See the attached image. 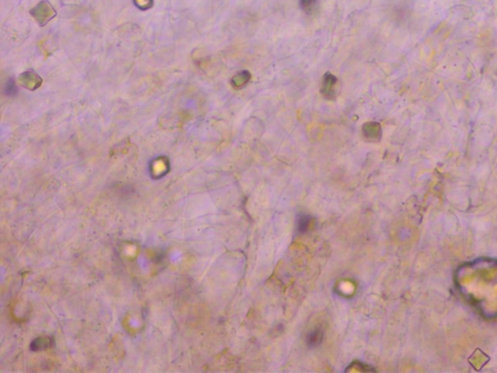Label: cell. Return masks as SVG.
I'll list each match as a JSON object with an SVG mask.
<instances>
[{"mask_svg": "<svg viewBox=\"0 0 497 373\" xmlns=\"http://www.w3.org/2000/svg\"><path fill=\"white\" fill-rule=\"evenodd\" d=\"M251 78H252V74L248 70H242L232 77L230 83L234 89L240 90L250 82Z\"/></svg>", "mask_w": 497, "mask_h": 373, "instance_id": "3", "label": "cell"}, {"mask_svg": "<svg viewBox=\"0 0 497 373\" xmlns=\"http://www.w3.org/2000/svg\"><path fill=\"white\" fill-rule=\"evenodd\" d=\"M310 221L311 219L308 217V216H303L299 219V226H298V229L300 232H306L310 226Z\"/></svg>", "mask_w": 497, "mask_h": 373, "instance_id": "6", "label": "cell"}, {"mask_svg": "<svg viewBox=\"0 0 497 373\" xmlns=\"http://www.w3.org/2000/svg\"><path fill=\"white\" fill-rule=\"evenodd\" d=\"M299 7L304 13L311 15L318 7V0H299Z\"/></svg>", "mask_w": 497, "mask_h": 373, "instance_id": "4", "label": "cell"}, {"mask_svg": "<svg viewBox=\"0 0 497 373\" xmlns=\"http://www.w3.org/2000/svg\"><path fill=\"white\" fill-rule=\"evenodd\" d=\"M320 340H321V334L319 333V331L313 332L312 334L309 335V337H308V343L310 345H316L320 342Z\"/></svg>", "mask_w": 497, "mask_h": 373, "instance_id": "5", "label": "cell"}, {"mask_svg": "<svg viewBox=\"0 0 497 373\" xmlns=\"http://www.w3.org/2000/svg\"><path fill=\"white\" fill-rule=\"evenodd\" d=\"M362 134L368 141H378L382 135V129L379 123L369 122L362 126Z\"/></svg>", "mask_w": 497, "mask_h": 373, "instance_id": "2", "label": "cell"}, {"mask_svg": "<svg viewBox=\"0 0 497 373\" xmlns=\"http://www.w3.org/2000/svg\"><path fill=\"white\" fill-rule=\"evenodd\" d=\"M339 80L330 72H326L320 85V93L326 99L333 100L339 94Z\"/></svg>", "mask_w": 497, "mask_h": 373, "instance_id": "1", "label": "cell"}]
</instances>
